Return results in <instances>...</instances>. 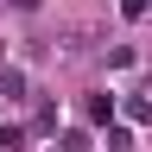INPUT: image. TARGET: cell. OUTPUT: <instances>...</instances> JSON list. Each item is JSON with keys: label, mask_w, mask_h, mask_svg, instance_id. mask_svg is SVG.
<instances>
[{"label": "cell", "mask_w": 152, "mask_h": 152, "mask_svg": "<svg viewBox=\"0 0 152 152\" xmlns=\"http://www.w3.org/2000/svg\"><path fill=\"white\" fill-rule=\"evenodd\" d=\"M64 152H89V133H64Z\"/></svg>", "instance_id": "6da1fadb"}, {"label": "cell", "mask_w": 152, "mask_h": 152, "mask_svg": "<svg viewBox=\"0 0 152 152\" xmlns=\"http://www.w3.org/2000/svg\"><path fill=\"white\" fill-rule=\"evenodd\" d=\"M127 114H133V121H152V102H146V95H140V102H133Z\"/></svg>", "instance_id": "7a4b0ae2"}, {"label": "cell", "mask_w": 152, "mask_h": 152, "mask_svg": "<svg viewBox=\"0 0 152 152\" xmlns=\"http://www.w3.org/2000/svg\"><path fill=\"white\" fill-rule=\"evenodd\" d=\"M7 146H19V133H13V127H0V152H7Z\"/></svg>", "instance_id": "3957f363"}, {"label": "cell", "mask_w": 152, "mask_h": 152, "mask_svg": "<svg viewBox=\"0 0 152 152\" xmlns=\"http://www.w3.org/2000/svg\"><path fill=\"white\" fill-rule=\"evenodd\" d=\"M13 7H19V13H32V7H38V0H13Z\"/></svg>", "instance_id": "277c9868"}]
</instances>
